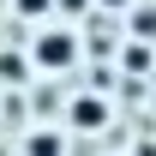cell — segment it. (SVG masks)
Returning <instances> with one entry per match:
<instances>
[{
    "label": "cell",
    "mask_w": 156,
    "mask_h": 156,
    "mask_svg": "<svg viewBox=\"0 0 156 156\" xmlns=\"http://www.w3.org/2000/svg\"><path fill=\"white\" fill-rule=\"evenodd\" d=\"M66 126H72V132H102V126H108V102L102 96H72Z\"/></svg>",
    "instance_id": "7a4b0ae2"
},
{
    "label": "cell",
    "mask_w": 156,
    "mask_h": 156,
    "mask_svg": "<svg viewBox=\"0 0 156 156\" xmlns=\"http://www.w3.org/2000/svg\"><path fill=\"white\" fill-rule=\"evenodd\" d=\"M24 72H30V66H24L18 54H0V78H12V84H24Z\"/></svg>",
    "instance_id": "5b68a950"
},
{
    "label": "cell",
    "mask_w": 156,
    "mask_h": 156,
    "mask_svg": "<svg viewBox=\"0 0 156 156\" xmlns=\"http://www.w3.org/2000/svg\"><path fill=\"white\" fill-rule=\"evenodd\" d=\"M132 66H138V72L150 66V48H144V42H126V72H132Z\"/></svg>",
    "instance_id": "8992f818"
},
{
    "label": "cell",
    "mask_w": 156,
    "mask_h": 156,
    "mask_svg": "<svg viewBox=\"0 0 156 156\" xmlns=\"http://www.w3.org/2000/svg\"><path fill=\"white\" fill-rule=\"evenodd\" d=\"M90 6H96V0H54V12H66V18H84Z\"/></svg>",
    "instance_id": "52a82bcc"
},
{
    "label": "cell",
    "mask_w": 156,
    "mask_h": 156,
    "mask_svg": "<svg viewBox=\"0 0 156 156\" xmlns=\"http://www.w3.org/2000/svg\"><path fill=\"white\" fill-rule=\"evenodd\" d=\"M12 12H18V18H48V12H54V0H12Z\"/></svg>",
    "instance_id": "277c9868"
},
{
    "label": "cell",
    "mask_w": 156,
    "mask_h": 156,
    "mask_svg": "<svg viewBox=\"0 0 156 156\" xmlns=\"http://www.w3.org/2000/svg\"><path fill=\"white\" fill-rule=\"evenodd\" d=\"M78 54H84V42L72 30H36V42H30V66L36 72H72Z\"/></svg>",
    "instance_id": "6da1fadb"
},
{
    "label": "cell",
    "mask_w": 156,
    "mask_h": 156,
    "mask_svg": "<svg viewBox=\"0 0 156 156\" xmlns=\"http://www.w3.org/2000/svg\"><path fill=\"white\" fill-rule=\"evenodd\" d=\"M24 156H66V138L54 126H36V132L24 138Z\"/></svg>",
    "instance_id": "3957f363"
}]
</instances>
